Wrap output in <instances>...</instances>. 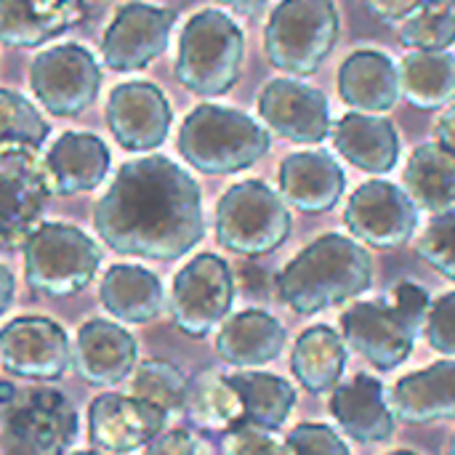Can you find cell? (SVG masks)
Returning <instances> with one entry per match:
<instances>
[{"instance_id":"obj_21","label":"cell","mask_w":455,"mask_h":455,"mask_svg":"<svg viewBox=\"0 0 455 455\" xmlns=\"http://www.w3.org/2000/svg\"><path fill=\"white\" fill-rule=\"evenodd\" d=\"M347 187L341 165L323 149L293 152L280 163V195L301 213H328Z\"/></svg>"},{"instance_id":"obj_11","label":"cell","mask_w":455,"mask_h":455,"mask_svg":"<svg viewBox=\"0 0 455 455\" xmlns=\"http://www.w3.org/2000/svg\"><path fill=\"white\" fill-rule=\"evenodd\" d=\"M37 101L56 117H77L88 109L101 88V67L93 53L77 43L43 51L29 69Z\"/></svg>"},{"instance_id":"obj_12","label":"cell","mask_w":455,"mask_h":455,"mask_svg":"<svg viewBox=\"0 0 455 455\" xmlns=\"http://www.w3.org/2000/svg\"><path fill=\"white\" fill-rule=\"evenodd\" d=\"M344 224L363 245L379 251L403 248L419 229V205L397 184L373 179L352 192Z\"/></svg>"},{"instance_id":"obj_10","label":"cell","mask_w":455,"mask_h":455,"mask_svg":"<svg viewBox=\"0 0 455 455\" xmlns=\"http://www.w3.org/2000/svg\"><path fill=\"white\" fill-rule=\"evenodd\" d=\"M80 419L69 397L53 387L19 392L5 413V440L13 455H64L77 440Z\"/></svg>"},{"instance_id":"obj_20","label":"cell","mask_w":455,"mask_h":455,"mask_svg":"<svg viewBox=\"0 0 455 455\" xmlns=\"http://www.w3.org/2000/svg\"><path fill=\"white\" fill-rule=\"evenodd\" d=\"M331 416L355 443H389L397 416L384 384L371 373H357L331 392Z\"/></svg>"},{"instance_id":"obj_16","label":"cell","mask_w":455,"mask_h":455,"mask_svg":"<svg viewBox=\"0 0 455 455\" xmlns=\"http://www.w3.org/2000/svg\"><path fill=\"white\" fill-rule=\"evenodd\" d=\"M176 11L147 3L123 5L101 40L104 67L112 72H136L165 53Z\"/></svg>"},{"instance_id":"obj_50","label":"cell","mask_w":455,"mask_h":455,"mask_svg":"<svg viewBox=\"0 0 455 455\" xmlns=\"http://www.w3.org/2000/svg\"><path fill=\"white\" fill-rule=\"evenodd\" d=\"M389 455H419V453H413V451H392Z\"/></svg>"},{"instance_id":"obj_27","label":"cell","mask_w":455,"mask_h":455,"mask_svg":"<svg viewBox=\"0 0 455 455\" xmlns=\"http://www.w3.org/2000/svg\"><path fill=\"white\" fill-rule=\"evenodd\" d=\"M333 144L339 155L365 171V173H389L400 160V136L392 120L381 115L349 112L333 128Z\"/></svg>"},{"instance_id":"obj_1","label":"cell","mask_w":455,"mask_h":455,"mask_svg":"<svg viewBox=\"0 0 455 455\" xmlns=\"http://www.w3.org/2000/svg\"><path fill=\"white\" fill-rule=\"evenodd\" d=\"M93 227L120 256L176 261L205 237L200 184L163 155L131 160L99 197Z\"/></svg>"},{"instance_id":"obj_49","label":"cell","mask_w":455,"mask_h":455,"mask_svg":"<svg viewBox=\"0 0 455 455\" xmlns=\"http://www.w3.org/2000/svg\"><path fill=\"white\" fill-rule=\"evenodd\" d=\"M448 455H455V435L451 437V445H448Z\"/></svg>"},{"instance_id":"obj_8","label":"cell","mask_w":455,"mask_h":455,"mask_svg":"<svg viewBox=\"0 0 455 455\" xmlns=\"http://www.w3.org/2000/svg\"><path fill=\"white\" fill-rule=\"evenodd\" d=\"M235 304V275L216 253H200L179 269L168 309L173 325L189 339H205L229 317Z\"/></svg>"},{"instance_id":"obj_26","label":"cell","mask_w":455,"mask_h":455,"mask_svg":"<svg viewBox=\"0 0 455 455\" xmlns=\"http://www.w3.org/2000/svg\"><path fill=\"white\" fill-rule=\"evenodd\" d=\"M339 93L355 112L384 115L400 99V67L381 51H355L339 69Z\"/></svg>"},{"instance_id":"obj_46","label":"cell","mask_w":455,"mask_h":455,"mask_svg":"<svg viewBox=\"0 0 455 455\" xmlns=\"http://www.w3.org/2000/svg\"><path fill=\"white\" fill-rule=\"evenodd\" d=\"M221 3L229 5L232 11L243 13V16H256L269 5V0H221Z\"/></svg>"},{"instance_id":"obj_47","label":"cell","mask_w":455,"mask_h":455,"mask_svg":"<svg viewBox=\"0 0 455 455\" xmlns=\"http://www.w3.org/2000/svg\"><path fill=\"white\" fill-rule=\"evenodd\" d=\"M19 397V389L11 381H0V405H11Z\"/></svg>"},{"instance_id":"obj_13","label":"cell","mask_w":455,"mask_h":455,"mask_svg":"<svg viewBox=\"0 0 455 455\" xmlns=\"http://www.w3.org/2000/svg\"><path fill=\"white\" fill-rule=\"evenodd\" d=\"M0 365L16 379L53 384L72 365L69 336L51 317H16L0 328Z\"/></svg>"},{"instance_id":"obj_24","label":"cell","mask_w":455,"mask_h":455,"mask_svg":"<svg viewBox=\"0 0 455 455\" xmlns=\"http://www.w3.org/2000/svg\"><path fill=\"white\" fill-rule=\"evenodd\" d=\"M43 163L48 171L51 192L72 197L91 192L104 181L112 165V155L99 136L67 131L53 141Z\"/></svg>"},{"instance_id":"obj_30","label":"cell","mask_w":455,"mask_h":455,"mask_svg":"<svg viewBox=\"0 0 455 455\" xmlns=\"http://www.w3.org/2000/svg\"><path fill=\"white\" fill-rule=\"evenodd\" d=\"M349 347L344 336L328 325L307 328L291 352V373L309 395H328L341 384Z\"/></svg>"},{"instance_id":"obj_38","label":"cell","mask_w":455,"mask_h":455,"mask_svg":"<svg viewBox=\"0 0 455 455\" xmlns=\"http://www.w3.org/2000/svg\"><path fill=\"white\" fill-rule=\"evenodd\" d=\"M219 455H293V448L277 429L243 421L232 432L221 435Z\"/></svg>"},{"instance_id":"obj_37","label":"cell","mask_w":455,"mask_h":455,"mask_svg":"<svg viewBox=\"0 0 455 455\" xmlns=\"http://www.w3.org/2000/svg\"><path fill=\"white\" fill-rule=\"evenodd\" d=\"M416 251L435 272L455 283V211L432 216L416 243Z\"/></svg>"},{"instance_id":"obj_3","label":"cell","mask_w":455,"mask_h":455,"mask_svg":"<svg viewBox=\"0 0 455 455\" xmlns=\"http://www.w3.org/2000/svg\"><path fill=\"white\" fill-rule=\"evenodd\" d=\"M272 147V136L251 115L200 104L195 107L179 131L181 157L200 173L227 176L256 165Z\"/></svg>"},{"instance_id":"obj_9","label":"cell","mask_w":455,"mask_h":455,"mask_svg":"<svg viewBox=\"0 0 455 455\" xmlns=\"http://www.w3.org/2000/svg\"><path fill=\"white\" fill-rule=\"evenodd\" d=\"M51 195L45 163L32 147H0V251H19L43 224Z\"/></svg>"},{"instance_id":"obj_2","label":"cell","mask_w":455,"mask_h":455,"mask_svg":"<svg viewBox=\"0 0 455 455\" xmlns=\"http://www.w3.org/2000/svg\"><path fill=\"white\" fill-rule=\"evenodd\" d=\"M373 285V259L355 237L328 232L312 240L277 277L280 301L296 315H320Z\"/></svg>"},{"instance_id":"obj_34","label":"cell","mask_w":455,"mask_h":455,"mask_svg":"<svg viewBox=\"0 0 455 455\" xmlns=\"http://www.w3.org/2000/svg\"><path fill=\"white\" fill-rule=\"evenodd\" d=\"M187 384H189V379L173 363H168V360H144L131 373L128 395L163 408L173 419V416H181V411H184Z\"/></svg>"},{"instance_id":"obj_36","label":"cell","mask_w":455,"mask_h":455,"mask_svg":"<svg viewBox=\"0 0 455 455\" xmlns=\"http://www.w3.org/2000/svg\"><path fill=\"white\" fill-rule=\"evenodd\" d=\"M51 133L45 117L16 91L0 88V147L21 144L40 149Z\"/></svg>"},{"instance_id":"obj_31","label":"cell","mask_w":455,"mask_h":455,"mask_svg":"<svg viewBox=\"0 0 455 455\" xmlns=\"http://www.w3.org/2000/svg\"><path fill=\"white\" fill-rule=\"evenodd\" d=\"M400 93L416 109H440L455 101V56L413 51L400 61Z\"/></svg>"},{"instance_id":"obj_15","label":"cell","mask_w":455,"mask_h":455,"mask_svg":"<svg viewBox=\"0 0 455 455\" xmlns=\"http://www.w3.org/2000/svg\"><path fill=\"white\" fill-rule=\"evenodd\" d=\"M168 413L147 400L120 392H104L88 405V443L107 455L144 451L168 429Z\"/></svg>"},{"instance_id":"obj_7","label":"cell","mask_w":455,"mask_h":455,"mask_svg":"<svg viewBox=\"0 0 455 455\" xmlns=\"http://www.w3.org/2000/svg\"><path fill=\"white\" fill-rule=\"evenodd\" d=\"M293 229V216L283 195L264 181H240L229 187L216 205V240L237 256L275 253Z\"/></svg>"},{"instance_id":"obj_28","label":"cell","mask_w":455,"mask_h":455,"mask_svg":"<svg viewBox=\"0 0 455 455\" xmlns=\"http://www.w3.org/2000/svg\"><path fill=\"white\" fill-rule=\"evenodd\" d=\"M99 301L125 325H147L165 309V291L155 272L136 264H115L104 272Z\"/></svg>"},{"instance_id":"obj_32","label":"cell","mask_w":455,"mask_h":455,"mask_svg":"<svg viewBox=\"0 0 455 455\" xmlns=\"http://www.w3.org/2000/svg\"><path fill=\"white\" fill-rule=\"evenodd\" d=\"M405 189L432 216L455 211V157L437 144L416 147L405 165Z\"/></svg>"},{"instance_id":"obj_45","label":"cell","mask_w":455,"mask_h":455,"mask_svg":"<svg viewBox=\"0 0 455 455\" xmlns=\"http://www.w3.org/2000/svg\"><path fill=\"white\" fill-rule=\"evenodd\" d=\"M13 293H16V277H13V272L8 267L0 264V317L11 309Z\"/></svg>"},{"instance_id":"obj_22","label":"cell","mask_w":455,"mask_h":455,"mask_svg":"<svg viewBox=\"0 0 455 455\" xmlns=\"http://www.w3.org/2000/svg\"><path fill=\"white\" fill-rule=\"evenodd\" d=\"M288 344V331L264 309H243L227 317L216 333V352L237 371H256L275 363Z\"/></svg>"},{"instance_id":"obj_19","label":"cell","mask_w":455,"mask_h":455,"mask_svg":"<svg viewBox=\"0 0 455 455\" xmlns=\"http://www.w3.org/2000/svg\"><path fill=\"white\" fill-rule=\"evenodd\" d=\"M139 365V344L131 331L109 320H88L72 344L75 373L96 389H109L131 379Z\"/></svg>"},{"instance_id":"obj_33","label":"cell","mask_w":455,"mask_h":455,"mask_svg":"<svg viewBox=\"0 0 455 455\" xmlns=\"http://www.w3.org/2000/svg\"><path fill=\"white\" fill-rule=\"evenodd\" d=\"M229 379L243 395L245 421L267 429L285 427V421L296 408V389L288 379L261 371H237L229 373Z\"/></svg>"},{"instance_id":"obj_17","label":"cell","mask_w":455,"mask_h":455,"mask_svg":"<svg viewBox=\"0 0 455 455\" xmlns=\"http://www.w3.org/2000/svg\"><path fill=\"white\" fill-rule=\"evenodd\" d=\"M171 120V104L155 83H120L107 99V125L115 141L128 152L157 149L168 139Z\"/></svg>"},{"instance_id":"obj_48","label":"cell","mask_w":455,"mask_h":455,"mask_svg":"<svg viewBox=\"0 0 455 455\" xmlns=\"http://www.w3.org/2000/svg\"><path fill=\"white\" fill-rule=\"evenodd\" d=\"M69 455H107V453H101V451H93V448H91V451H77V453H69Z\"/></svg>"},{"instance_id":"obj_29","label":"cell","mask_w":455,"mask_h":455,"mask_svg":"<svg viewBox=\"0 0 455 455\" xmlns=\"http://www.w3.org/2000/svg\"><path fill=\"white\" fill-rule=\"evenodd\" d=\"M181 416L205 435H227L245 421V403L229 373H219L213 368L200 371L187 384L184 411Z\"/></svg>"},{"instance_id":"obj_6","label":"cell","mask_w":455,"mask_h":455,"mask_svg":"<svg viewBox=\"0 0 455 455\" xmlns=\"http://www.w3.org/2000/svg\"><path fill=\"white\" fill-rule=\"evenodd\" d=\"M24 280L51 299H67L85 291L99 267L101 248L93 237L72 224H40L24 243Z\"/></svg>"},{"instance_id":"obj_4","label":"cell","mask_w":455,"mask_h":455,"mask_svg":"<svg viewBox=\"0 0 455 455\" xmlns=\"http://www.w3.org/2000/svg\"><path fill=\"white\" fill-rule=\"evenodd\" d=\"M245 59V35L224 11L205 8L195 13L179 37L176 77L197 96H224L240 80Z\"/></svg>"},{"instance_id":"obj_40","label":"cell","mask_w":455,"mask_h":455,"mask_svg":"<svg viewBox=\"0 0 455 455\" xmlns=\"http://www.w3.org/2000/svg\"><path fill=\"white\" fill-rule=\"evenodd\" d=\"M288 443L293 455H352L344 437H339L328 424H299L288 435Z\"/></svg>"},{"instance_id":"obj_5","label":"cell","mask_w":455,"mask_h":455,"mask_svg":"<svg viewBox=\"0 0 455 455\" xmlns=\"http://www.w3.org/2000/svg\"><path fill=\"white\" fill-rule=\"evenodd\" d=\"M341 32L333 0H283L264 29V48L272 67L307 77L331 56Z\"/></svg>"},{"instance_id":"obj_43","label":"cell","mask_w":455,"mask_h":455,"mask_svg":"<svg viewBox=\"0 0 455 455\" xmlns=\"http://www.w3.org/2000/svg\"><path fill=\"white\" fill-rule=\"evenodd\" d=\"M424 0H363V5L381 21H403L408 19Z\"/></svg>"},{"instance_id":"obj_23","label":"cell","mask_w":455,"mask_h":455,"mask_svg":"<svg viewBox=\"0 0 455 455\" xmlns=\"http://www.w3.org/2000/svg\"><path fill=\"white\" fill-rule=\"evenodd\" d=\"M389 405L397 419L416 427L455 421V357L403 376L389 395Z\"/></svg>"},{"instance_id":"obj_42","label":"cell","mask_w":455,"mask_h":455,"mask_svg":"<svg viewBox=\"0 0 455 455\" xmlns=\"http://www.w3.org/2000/svg\"><path fill=\"white\" fill-rule=\"evenodd\" d=\"M395 307L411 320V323H416L421 331H424V325H427V317H429V309H432V299H429V293L421 288V285H416V283H411V280H403L397 288H395Z\"/></svg>"},{"instance_id":"obj_35","label":"cell","mask_w":455,"mask_h":455,"mask_svg":"<svg viewBox=\"0 0 455 455\" xmlns=\"http://www.w3.org/2000/svg\"><path fill=\"white\" fill-rule=\"evenodd\" d=\"M413 51H448L455 43V0H424L400 29Z\"/></svg>"},{"instance_id":"obj_14","label":"cell","mask_w":455,"mask_h":455,"mask_svg":"<svg viewBox=\"0 0 455 455\" xmlns=\"http://www.w3.org/2000/svg\"><path fill=\"white\" fill-rule=\"evenodd\" d=\"M419 333L421 328L411 323L395 301H357L341 315V336L347 347L384 373L411 360Z\"/></svg>"},{"instance_id":"obj_18","label":"cell","mask_w":455,"mask_h":455,"mask_svg":"<svg viewBox=\"0 0 455 455\" xmlns=\"http://www.w3.org/2000/svg\"><path fill=\"white\" fill-rule=\"evenodd\" d=\"M259 115L267 128L296 144H320L333 131L325 93L291 77L264 85L259 96Z\"/></svg>"},{"instance_id":"obj_39","label":"cell","mask_w":455,"mask_h":455,"mask_svg":"<svg viewBox=\"0 0 455 455\" xmlns=\"http://www.w3.org/2000/svg\"><path fill=\"white\" fill-rule=\"evenodd\" d=\"M424 333H427V344L435 352L455 357V291L443 293L440 299L432 301Z\"/></svg>"},{"instance_id":"obj_44","label":"cell","mask_w":455,"mask_h":455,"mask_svg":"<svg viewBox=\"0 0 455 455\" xmlns=\"http://www.w3.org/2000/svg\"><path fill=\"white\" fill-rule=\"evenodd\" d=\"M435 144L455 157V107H448L435 123Z\"/></svg>"},{"instance_id":"obj_25","label":"cell","mask_w":455,"mask_h":455,"mask_svg":"<svg viewBox=\"0 0 455 455\" xmlns=\"http://www.w3.org/2000/svg\"><path fill=\"white\" fill-rule=\"evenodd\" d=\"M85 0H0V43L43 45L85 19Z\"/></svg>"},{"instance_id":"obj_41","label":"cell","mask_w":455,"mask_h":455,"mask_svg":"<svg viewBox=\"0 0 455 455\" xmlns=\"http://www.w3.org/2000/svg\"><path fill=\"white\" fill-rule=\"evenodd\" d=\"M144 455H213V451L192 429H165L144 448Z\"/></svg>"}]
</instances>
